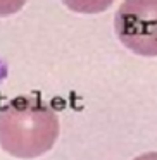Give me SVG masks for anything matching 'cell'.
Here are the masks:
<instances>
[{
  "instance_id": "obj_5",
  "label": "cell",
  "mask_w": 157,
  "mask_h": 160,
  "mask_svg": "<svg viewBox=\"0 0 157 160\" xmlns=\"http://www.w3.org/2000/svg\"><path fill=\"white\" fill-rule=\"evenodd\" d=\"M133 160H157V151H148V153H143V155H138Z\"/></svg>"
},
{
  "instance_id": "obj_2",
  "label": "cell",
  "mask_w": 157,
  "mask_h": 160,
  "mask_svg": "<svg viewBox=\"0 0 157 160\" xmlns=\"http://www.w3.org/2000/svg\"><path fill=\"white\" fill-rule=\"evenodd\" d=\"M114 31L135 55L157 57V0H123L114 14Z\"/></svg>"
},
{
  "instance_id": "obj_4",
  "label": "cell",
  "mask_w": 157,
  "mask_h": 160,
  "mask_svg": "<svg viewBox=\"0 0 157 160\" xmlns=\"http://www.w3.org/2000/svg\"><path fill=\"white\" fill-rule=\"evenodd\" d=\"M28 0H0V18H9L26 5Z\"/></svg>"
},
{
  "instance_id": "obj_3",
  "label": "cell",
  "mask_w": 157,
  "mask_h": 160,
  "mask_svg": "<svg viewBox=\"0 0 157 160\" xmlns=\"http://www.w3.org/2000/svg\"><path fill=\"white\" fill-rule=\"evenodd\" d=\"M62 2L73 12L88 14V16L105 12L114 4V0H62Z\"/></svg>"
},
{
  "instance_id": "obj_1",
  "label": "cell",
  "mask_w": 157,
  "mask_h": 160,
  "mask_svg": "<svg viewBox=\"0 0 157 160\" xmlns=\"http://www.w3.org/2000/svg\"><path fill=\"white\" fill-rule=\"evenodd\" d=\"M59 138V117L47 102L19 96L0 108V148L16 158H38Z\"/></svg>"
}]
</instances>
